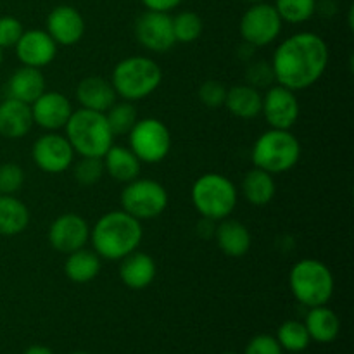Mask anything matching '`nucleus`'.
<instances>
[{"instance_id": "7", "label": "nucleus", "mask_w": 354, "mask_h": 354, "mask_svg": "<svg viewBox=\"0 0 354 354\" xmlns=\"http://www.w3.org/2000/svg\"><path fill=\"white\" fill-rule=\"evenodd\" d=\"M190 197L201 216L221 221L234 213L239 192L234 182L221 173H204L194 182Z\"/></svg>"}, {"instance_id": "3", "label": "nucleus", "mask_w": 354, "mask_h": 354, "mask_svg": "<svg viewBox=\"0 0 354 354\" xmlns=\"http://www.w3.org/2000/svg\"><path fill=\"white\" fill-rule=\"evenodd\" d=\"M68 142L80 158H104L114 144V133L106 113L83 109L73 111L64 127Z\"/></svg>"}, {"instance_id": "29", "label": "nucleus", "mask_w": 354, "mask_h": 354, "mask_svg": "<svg viewBox=\"0 0 354 354\" xmlns=\"http://www.w3.org/2000/svg\"><path fill=\"white\" fill-rule=\"evenodd\" d=\"M277 341H279L280 348L286 349L289 353H301L310 346L311 339L306 330V325L303 322L297 320H287L283 322L277 332Z\"/></svg>"}, {"instance_id": "40", "label": "nucleus", "mask_w": 354, "mask_h": 354, "mask_svg": "<svg viewBox=\"0 0 354 354\" xmlns=\"http://www.w3.org/2000/svg\"><path fill=\"white\" fill-rule=\"evenodd\" d=\"M23 354H54V353H52V349L47 348V346L35 344V346H30V348H28Z\"/></svg>"}, {"instance_id": "41", "label": "nucleus", "mask_w": 354, "mask_h": 354, "mask_svg": "<svg viewBox=\"0 0 354 354\" xmlns=\"http://www.w3.org/2000/svg\"><path fill=\"white\" fill-rule=\"evenodd\" d=\"M245 2H249V3H258V2H263V0H245Z\"/></svg>"}, {"instance_id": "4", "label": "nucleus", "mask_w": 354, "mask_h": 354, "mask_svg": "<svg viewBox=\"0 0 354 354\" xmlns=\"http://www.w3.org/2000/svg\"><path fill=\"white\" fill-rule=\"evenodd\" d=\"M162 69L147 55H131L118 62L111 75V83L118 97L128 102L145 99L159 88Z\"/></svg>"}, {"instance_id": "42", "label": "nucleus", "mask_w": 354, "mask_h": 354, "mask_svg": "<svg viewBox=\"0 0 354 354\" xmlns=\"http://www.w3.org/2000/svg\"><path fill=\"white\" fill-rule=\"evenodd\" d=\"M2 61H3V52L2 48H0V66H2Z\"/></svg>"}, {"instance_id": "25", "label": "nucleus", "mask_w": 354, "mask_h": 354, "mask_svg": "<svg viewBox=\"0 0 354 354\" xmlns=\"http://www.w3.org/2000/svg\"><path fill=\"white\" fill-rule=\"evenodd\" d=\"M304 325L311 341L320 344H330L341 332V320L334 310L327 308V304L310 308Z\"/></svg>"}, {"instance_id": "17", "label": "nucleus", "mask_w": 354, "mask_h": 354, "mask_svg": "<svg viewBox=\"0 0 354 354\" xmlns=\"http://www.w3.org/2000/svg\"><path fill=\"white\" fill-rule=\"evenodd\" d=\"M73 113L71 102L61 92H47L45 90L33 104H31V114L33 123L47 131H57L66 127L69 116Z\"/></svg>"}, {"instance_id": "2", "label": "nucleus", "mask_w": 354, "mask_h": 354, "mask_svg": "<svg viewBox=\"0 0 354 354\" xmlns=\"http://www.w3.org/2000/svg\"><path fill=\"white\" fill-rule=\"evenodd\" d=\"M144 237L142 221L130 216L127 211L118 209L102 214L90 230L93 251L100 259L120 261L137 251Z\"/></svg>"}, {"instance_id": "30", "label": "nucleus", "mask_w": 354, "mask_h": 354, "mask_svg": "<svg viewBox=\"0 0 354 354\" xmlns=\"http://www.w3.org/2000/svg\"><path fill=\"white\" fill-rule=\"evenodd\" d=\"M171 19L176 44H194L203 35V17L197 12H194V10H183V12L171 17Z\"/></svg>"}, {"instance_id": "32", "label": "nucleus", "mask_w": 354, "mask_h": 354, "mask_svg": "<svg viewBox=\"0 0 354 354\" xmlns=\"http://www.w3.org/2000/svg\"><path fill=\"white\" fill-rule=\"evenodd\" d=\"M107 123H109L111 131L116 135H128V131L133 128V124L137 123V109L133 107V104L123 100V102H114L109 109L106 111Z\"/></svg>"}, {"instance_id": "22", "label": "nucleus", "mask_w": 354, "mask_h": 354, "mask_svg": "<svg viewBox=\"0 0 354 354\" xmlns=\"http://www.w3.org/2000/svg\"><path fill=\"white\" fill-rule=\"evenodd\" d=\"M45 92V78L38 68L21 66L7 82V97L33 104Z\"/></svg>"}, {"instance_id": "15", "label": "nucleus", "mask_w": 354, "mask_h": 354, "mask_svg": "<svg viewBox=\"0 0 354 354\" xmlns=\"http://www.w3.org/2000/svg\"><path fill=\"white\" fill-rule=\"evenodd\" d=\"M14 48L21 64L38 69L50 64L57 55V44L45 30L24 31Z\"/></svg>"}, {"instance_id": "1", "label": "nucleus", "mask_w": 354, "mask_h": 354, "mask_svg": "<svg viewBox=\"0 0 354 354\" xmlns=\"http://www.w3.org/2000/svg\"><path fill=\"white\" fill-rule=\"evenodd\" d=\"M328 45L320 35L301 31L286 38L272 59L275 83L299 92L324 76L328 66Z\"/></svg>"}, {"instance_id": "14", "label": "nucleus", "mask_w": 354, "mask_h": 354, "mask_svg": "<svg viewBox=\"0 0 354 354\" xmlns=\"http://www.w3.org/2000/svg\"><path fill=\"white\" fill-rule=\"evenodd\" d=\"M47 237L55 251L69 254L85 248L90 241V227L80 214L64 213L52 221Z\"/></svg>"}, {"instance_id": "24", "label": "nucleus", "mask_w": 354, "mask_h": 354, "mask_svg": "<svg viewBox=\"0 0 354 354\" xmlns=\"http://www.w3.org/2000/svg\"><path fill=\"white\" fill-rule=\"evenodd\" d=\"M263 95L258 88L242 83V85L232 86L227 90L225 106L235 118L244 121H251L261 114Z\"/></svg>"}, {"instance_id": "21", "label": "nucleus", "mask_w": 354, "mask_h": 354, "mask_svg": "<svg viewBox=\"0 0 354 354\" xmlns=\"http://www.w3.org/2000/svg\"><path fill=\"white\" fill-rule=\"evenodd\" d=\"M216 244L225 256L230 258H242L251 249L252 239L251 232L244 223L232 218H225L214 230Z\"/></svg>"}, {"instance_id": "10", "label": "nucleus", "mask_w": 354, "mask_h": 354, "mask_svg": "<svg viewBox=\"0 0 354 354\" xmlns=\"http://www.w3.org/2000/svg\"><path fill=\"white\" fill-rule=\"evenodd\" d=\"M283 21L275 6L265 2L252 3L242 16L239 31L245 44L252 47H266L279 38Z\"/></svg>"}, {"instance_id": "38", "label": "nucleus", "mask_w": 354, "mask_h": 354, "mask_svg": "<svg viewBox=\"0 0 354 354\" xmlns=\"http://www.w3.org/2000/svg\"><path fill=\"white\" fill-rule=\"evenodd\" d=\"M244 354H283V349L273 335L259 334L249 341Z\"/></svg>"}, {"instance_id": "20", "label": "nucleus", "mask_w": 354, "mask_h": 354, "mask_svg": "<svg viewBox=\"0 0 354 354\" xmlns=\"http://www.w3.org/2000/svg\"><path fill=\"white\" fill-rule=\"evenodd\" d=\"M158 266L152 256L145 252L133 251L127 258L121 259L120 265V279L128 289L144 290L154 282Z\"/></svg>"}, {"instance_id": "9", "label": "nucleus", "mask_w": 354, "mask_h": 354, "mask_svg": "<svg viewBox=\"0 0 354 354\" xmlns=\"http://www.w3.org/2000/svg\"><path fill=\"white\" fill-rule=\"evenodd\" d=\"M128 144L140 162L156 165L166 159L171 151V133L158 118H144L137 120L128 131Z\"/></svg>"}, {"instance_id": "6", "label": "nucleus", "mask_w": 354, "mask_h": 354, "mask_svg": "<svg viewBox=\"0 0 354 354\" xmlns=\"http://www.w3.org/2000/svg\"><path fill=\"white\" fill-rule=\"evenodd\" d=\"M301 159V144L290 130L270 128L254 142L251 151V161L254 168L263 169L270 175L290 171Z\"/></svg>"}, {"instance_id": "35", "label": "nucleus", "mask_w": 354, "mask_h": 354, "mask_svg": "<svg viewBox=\"0 0 354 354\" xmlns=\"http://www.w3.org/2000/svg\"><path fill=\"white\" fill-rule=\"evenodd\" d=\"M227 86L223 83L216 82V80H206L203 85L199 86V100L209 109H218V107L225 106V99H227Z\"/></svg>"}, {"instance_id": "8", "label": "nucleus", "mask_w": 354, "mask_h": 354, "mask_svg": "<svg viewBox=\"0 0 354 354\" xmlns=\"http://www.w3.org/2000/svg\"><path fill=\"white\" fill-rule=\"evenodd\" d=\"M168 201L165 185L151 178H135L121 192V207L138 221L161 216L168 207Z\"/></svg>"}, {"instance_id": "23", "label": "nucleus", "mask_w": 354, "mask_h": 354, "mask_svg": "<svg viewBox=\"0 0 354 354\" xmlns=\"http://www.w3.org/2000/svg\"><path fill=\"white\" fill-rule=\"evenodd\" d=\"M104 168H106L107 175L113 180L121 183L133 182L138 178L142 169V162L130 147H123V145H111L109 151L102 158Z\"/></svg>"}, {"instance_id": "12", "label": "nucleus", "mask_w": 354, "mask_h": 354, "mask_svg": "<svg viewBox=\"0 0 354 354\" xmlns=\"http://www.w3.org/2000/svg\"><path fill=\"white\" fill-rule=\"evenodd\" d=\"M261 114L270 128L290 130L297 123L301 114L299 99L296 92L282 85H272L266 88L261 102Z\"/></svg>"}, {"instance_id": "34", "label": "nucleus", "mask_w": 354, "mask_h": 354, "mask_svg": "<svg viewBox=\"0 0 354 354\" xmlns=\"http://www.w3.org/2000/svg\"><path fill=\"white\" fill-rule=\"evenodd\" d=\"M24 183V169L16 162L0 165V196H16Z\"/></svg>"}, {"instance_id": "31", "label": "nucleus", "mask_w": 354, "mask_h": 354, "mask_svg": "<svg viewBox=\"0 0 354 354\" xmlns=\"http://www.w3.org/2000/svg\"><path fill=\"white\" fill-rule=\"evenodd\" d=\"M275 9L286 23L301 24L317 12V0H275Z\"/></svg>"}, {"instance_id": "5", "label": "nucleus", "mask_w": 354, "mask_h": 354, "mask_svg": "<svg viewBox=\"0 0 354 354\" xmlns=\"http://www.w3.org/2000/svg\"><path fill=\"white\" fill-rule=\"evenodd\" d=\"M290 292L303 306H324L334 296V275L320 259H299L289 273Z\"/></svg>"}, {"instance_id": "11", "label": "nucleus", "mask_w": 354, "mask_h": 354, "mask_svg": "<svg viewBox=\"0 0 354 354\" xmlns=\"http://www.w3.org/2000/svg\"><path fill=\"white\" fill-rule=\"evenodd\" d=\"M31 159L44 173L59 175L71 168L75 162V151L64 135L48 131L35 140L31 147Z\"/></svg>"}, {"instance_id": "36", "label": "nucleus", "mask_w": 354, "mask_h": 354, "mask_svg": "<svg viewBox=\"0 0 354 354\" xmlns=\"http://www.w3.org/2000/svg\"><path fill=\"white\" fill-rule=\"evenodd\" d=\"M245 78H248V85L254 86V88H263V86H272V83L275 82V76H273V69L270 62L258 61L252 62L245 69Z\"/></svg>"}, {"instance_id": "44", "label": "nucleus", "mask_w": 354, "mask_h": 354, "mask_svg": "<svg viewBox=\"0 0 354 354\" xmlns=\"http://www.w3.org/2000/svg\"><path fill=\"white\" fill-rule=\"evenodd\" d=\"M223 354H237V353H223Z\"/></svg>"}, {"instance_id": "19", "label": "nucleus", "mask_w": 354, "mask_h": 354, "mask_svg": "<svg viewBox=\"0 0 354 354\" xmlns=\"http://www.w3.org/2000/svg\"><path fill=\"white\" fill-rule=\"evenodd\" d=\"M76 99L83 109L106 113L118 99L111 80L102 76H86L76 86Z\"/></svg>"}, {"instance_id": "43", "label": "nucleus", "mask_w": 354, "mask_h": 354, "mask_svg": "<svg viewBox=\"0 0 354 354\" xmlns=\"http://www.w3.org/2000/svg\"><path fill=\"white\" fill-rule=\"evenodd\" d=\"M71 354H90V353H83V351H78V353H71Z\"/></svg>"}, {"instance_id": "26", "label": "nucleus", "mask_w": 354, "mask_h": 354, "mask_svg": "<svg viewBox=\"0 0 354 354\" xmlns=\"http://www.w3.org/2000/svg\"><path fill=\"white\" fill-rule=\"evenodd\" d=\"M30 225V211L16 196H0V235L14 237Z\"/></svg>"}, {"instance_id": "16", "label": "nucleus", "mask_w": 354, "mask_h": 354, "mask_svg": "<svg viewBox=\"0 0 354 354\" xmlns=\"http://www.w3.org/2000/svg\"><path fill=\"white\" fill-rule=\"evenodd\" d=\"M45 31L57 45L71 47L83 38L85 19L78 9L71 6H57L50 10L45 23Z\"/></svg>"}, {"instance_id": "37", "label": "nucleus", "mask_w": 354, "mask_h": 354, "mask_svg": "<svg viewBox=\"0 0 354 354\" xmlns=\"http://www.w3.org/2000/svg\"><path fill=\"white\" fill-rule=\"evenodd\" d=\"M24 33L23 23L14 16L0 17V48H9L17 44L21 35Z\"/></svg>"}, {"instance_id": "39", "label": "nucleus", "mask_w": 354, "mask_h": 354, "mask_svg": "<svg viewBox=\"0 0 354 354\" xmlns=\"http://www.w3.org/2000/svg\"><path fill=\"white\" fill-rule=\"evenodd\" d=\"M147 10H158V12H171L173 9L182 3V0H142Z\"/></svg>"}, {"instance_id": "27", "label": "nucleus", "mask_w": 354, "mask_h": 354, "mask_svg": "<svg viewBox=\"0 0 354 354\" xmlns=\"http://www.w3.org/2000/svg\"><path fill=\"white\" fill-rule=\"evenodd\" d=\"M102 263L100 256L90 249H78L75 252H69L68 259L64 263V273L71 282L75 283H88L100 273Z\"/></svg>"}, {"instance_id": "18", "label": "nucleus", "mask_w": 354, "mask_h": 354, "mask_svg": "<svg viewBox=\"0 0 354 354\" xmlns=\"http://www.w3.org/2000/svg\"><path fill=\"white\" fill-rule=\"evenodd\" d=\"M33 124L30 104L10 97H6L0 102V135L3 138L16 140L26 137Z\"/></svg>"}, {"instance_id": "13", "label": "nucleus", "mask_w": 354, "mask_h": 354, "mask_svg": "<svg viewBox=\"0 0 354 354\" xmlns=\"http://www.w3.org/2000/svg\"><path fill=\"white\" fill-rule=\"evenodd\" d=\"M135 37L138 44L156 54H165L175 47L173 19L168 12L145 10L135 23Z\"/></svg>"}, {"instance_id": "33", "label": "nucleus", "mask_w": 354, "mask_h": 354, "mask_svg": "<svg viewBox=\"0 0 354 354\" xmlns=\"http://www.w3.org/2000/svg\"><path fill=\"white\" fill-rule=\"evenodd\" d=\"M71 166L75 180L85 187L95 185L106 173L102 158H80V161L73 162Z\"/></svg>"}, {"instance_id": "28", "label": "nucleus", "mask_w": 354, "mask_h": 354, "mask_svg": "<svg viewBox=\"0 0 354 354\" xmlns=\"http://www.w3.org/2000/svg\"><path fill=\"white\" fill-rule=\"evenodd\" d=\"M275 192L277 185L273 175L259 168H252L251 171L245 173L244 180H242V194L249 204L258 207L266 206L273 201Z\"/></svg>"}]
</instances>
